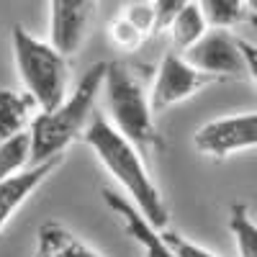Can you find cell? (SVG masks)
<instances>
[{
  "instance_id": "13",
  "label": "cell",
  "mask_w": 257,
  "mask_h": 257,
  "mask_svg": "<svg viewBox=\"0 0 257 257\" xmlns=\"http://www.w3.org/2000/svg\"><path fill=\"white\" fill-rule=\"evenodd\" d=\"M208 21L203 13V6L196 0H183V8L178 11L173 26L167 29V36L173 41V52L185 54L190 47H196L198 41L208 34Z\"/></svg>"
},
{
  "instance_id": "14",
  "label": "cell",
  "mask_w": 257,
  "mask_h": 257,
  "mask_svg": "<svg viewBox=\"0 0 257 257\" xmlns=\"http://www.w3.org/2000/svg\"><path fill=\"white\" fill-rule=\"evenodd\" d=\"M206 21L211 29H234L239 24L257 26V3L254 0H201Z\"/></svg>"
},
{
  "instance_id": "6",
  "label": "cell",
  "mask_w": 257,
  "mask_h": 257,
  "mask_svg": "<svg viewBox=\"0 0 257 257\" xmlns=\"http://www.w3.org/2000/svg\"><path fill=\"white\" fill-rule=\"evenodd\" d=\"M213 82H219V80L198 72L180 52L170 49L160 59V67H157V75L152 82V108H155V113L167 111L178 103H185L196 93L206 90Z\"/></svg>"
},
{
  "instance_id": "17",
  "label": "cell",
  "mask_w": 257,
  "mask_h": 257,
  "mask_svg": "<svg viewBox=\"0 0 257 257\" xmlns=\"http://www.w3.org/2000/svg\"><path fill=\"white\" fill-rule=\"evenodd\" d=\"M108 36H111L113 44H116L118 49H123V52H134V49H139L144 41H147V36H144L123 13H118V16L111 21Z\"/></svg>"
},
{
  "instance_id": "5",
  "label": "cell",
  "mask_w": 257,
  "mask_h": 257,
  "mask_svg": "<svg viewBox=\"0 0 257 257\" xmlns=\"http://www.w3.org/2000/svg\"><path fill=\"white\" fill-rule=\"evenodd\" d=\"M193 147L198 149L203 157L211 160H226L244 149L257 147V111L252 113H231L206 121L196 137Z\"/></svg>"
},
{
  "instance_id": "1",
  "label": "cell",
  "mask_w": 257,
  "mask_h": 257,
  "mask_svg": "<svg viewBox=\"0 0 257 257\" xmlns=\"http://www.w3.org/2000/svg\"><path fill=\"white\" fill-rule=\"evenodd\" d=\"M82 142L93 149V155L105 167V173L118 183V188L123 190V198L132 201L137 211L157 231H167L170 208H167V201L162 196L160 185L155 183L152 173H149L144 155L126 137L116 132L103 111L93 116Z\"/></svg>"
},
{
  "instance_id": "4",
  "label": "cell",
  "mask_w": 257,
  "mask_h": 257,
  "mask_svg": "<svg viewBox=\"0 0 257 257\" xmlns=\"http://www.w3.org/2000/svg\"><path fill=\"white\" fill-rule=\"evenodd\" d=\"M11 41L24 93L36 103L39 113L57 111L70 95V59L24 26H13Z\"/></svg>"
},
{
  "instance_id": "7",
  "label": "cell",
  "mask_w": 257,
  "mask_h": 257,
  "mask_svg": "<svg viewBox=\"0 0 257 257\" xmlns=\"http://www.w3.org/2000/svg\"><path fill=\"white\" fill-rule=\"evenodd\" d=\"M198 72L213 77V80H226V77H242L247 75L244 54L239 49V39L231 36L229 31L208 29V34L190 47L183 54Z\"/></svg>"
},
{
  "instance_id": "8",
  "label": "cell",
  "mask_w": 257,
  "mask_h": 257,
  "mask_svg": "<svg viewBox=\"0 0 257 257\" xmlns=\"http://www.w3.org/2000/svg\"><path fill=\"white\" fill-rule=\"evenodd\" d=\"M93 13V0H54L49 3V44L67 59L77 54L88 36Z\"/></svg>"
},
{
  "instance_id": "10",
  "label": "cell",
  "mask_w": 257,
  "mask_h": 257,
  "mask_svg": "<svg viewBox=\"0 0 257 257\" xmlns=\"http://www.w3.org/2000/svg\"><path fill=\"white\" fill-rule=\"evenodd\" d=\"M62 162H64V157L52 160V162H41V165H31L24 173L0 183V234L8 226V221L26 206V201L62 167Z\"/></svg>"
},
{
  "instance_id": "16",
  "label": "cell",
  "mask_w": 257,
  "mask_h": 257,
  "mask_svg": "<svg viewBox=\"0 0 257 257\" xmlns=\"http://www.w3.org/2000/svg\"><path fill=\"white\" fill-rule=\"evenodd\" d=\"M34 165V157H31V137L29 132L21 134L6 144H0V183H6L8 178L24 173Z\"/></svg>"
},
{
  "instance_id": "19",
  "label": "cell",
  "mask_w": 257,
  "mask_h": 257,
  "mask_svg": "<svg viewBox=\"0 0 257 257\" xmlns=\"http://www.w3.org/2000/svg\"><path fill=\"white\" fill-rule=\"evenodd\" d=\"M237 39H239V49H242V54H244L247 77L257 85V44H252V41H247V39H242V36H237Z\"/></svg>"
},
{
  "instance_id": "15",
  "label": "cell",
  "mask_w": 257,
  "mask_h": 257,
  "mask_svg": "<svg viewBox=\"0 0 257 257\" xmlns=\"http://www.w3.org/2000/svg\"><path fill=\"white\" fill-rule=\"evenodd\" d=\"M229 231L239 257H257V221L244 203H234L229 208Z\"/></svg>"
},
{
  "instance_id": "18",
  "label": "cell",
  "mask_w": 257,
  "mask_h": 257,
  "mask_svg": "<svg viewBox=\"0 0 257 257\" xmlns=\"http://www.w3.org/2000/svg\"><path fill=\"white\" fill-rule=\"evenodd\" d=\"M162 237H165V242L170 244V249H173L175 257H219V254H213L211 249H206L203 244L183 237L180 231L167 229V231H162Z\"/></svg>"
},
{
  "instance_id": "11",
  "label": "cell",
  "mask_w": 257,
  "mask_h": 257,
  "mask_svg": "<svg viewBox=\"0 0 257 257\" xmlns=\"http://www.w3.org/2000/svg\"><path fill=\"white\" fill-rule=\"evenodd\" d=\"M34 257H105V254H100L95 247L80 239L70 226L49 219L36 229Z\"/></svg>"
},
{
  "instance_id": "2",
  "label": "cell",
  "mask_w": 257,
  "mask_h": 257,
  "mask_svg": "<svg viewBox=\"0 0 257 257\" xmlns=\"http://www.w3.org/2000/svg\"><path fill=\"white\" fill-rule=\"evenodd\" d=\"M105 72H108V62H95L93 67L80 77L75 90L67 95V100H64L57 111L34 116V121L29 126L34 165L64 157V149H67L75 139L85 137V132H88V126L95 116L93 113L95 103L103 95Z\"/></svg>"
},
{
  "instance_id": "3",
  "label": "cell",
  "mask_w": 257,
  "mask_h": 257,
  "mask_svg": "<svg viewBox=\"0 0 257 257\" xmlns=\"http://www.w3.org/2000/svg\"><path fill=\"white\" fill-rule=\"evenodd\" d=\"M103 103H105L103 111L105 118L142 155L162 152V137L157 132L155 108H152V88H147L137 67L126 62H108Z\"/></svg>"
},
{
  "instance_id": "9",
  "label": "cell",
  "mask_w": 257,
  "mask_h": 257,
  "mask_svg": "<svg viewBox=\"0 0 257 257\" xmlns=\"http://www.w3.org/2000/svg\"><path fill=\"white\" fill-rule=\"evenodd\" d=\"M100 196H103V203L108 206V211L121 221L123 231L128 234V239L139 244L144 257H175L173 249H170V244L165 242L162 231H157L152 224H149L137 211V206L123 198V193H116L111 188H103Z\"/></svg>"
},
{
  "instance_id": "12",
  "label": "cell",
  "mask_w": 257,
  "mask_h": 257,
  "mask_svg": "<svg viewBox=\"0 0 257 257\" xmlns=\"http://www.w3.org/2000/svg\"><path fill=\"white\" fill-rule=\"evenodd\" d=\"M34 108L36 103L18 90H0V144H6L21 134L29 132V126L34 121Z\"/></svg>"
}]
</instances>
